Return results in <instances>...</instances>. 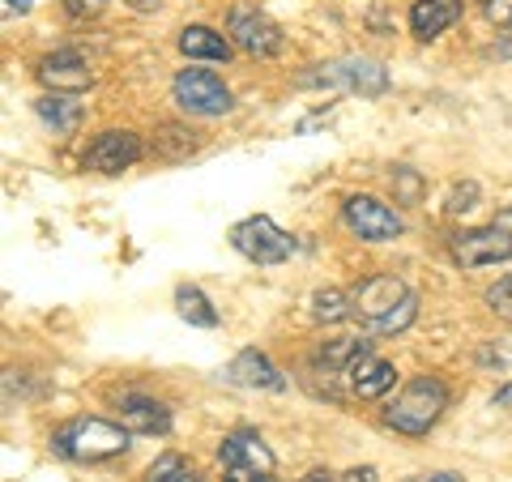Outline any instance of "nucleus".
<instances>
[{
    "label": "nucleus",
    "instance_id": "nucleus-1",
    "mask_svg": "<svg viewBox=\"0 0 512 482\" xmlns=\"http://www.w3.org/2000/svg\"><path fill=\"white\" fill-rule=\"evenodd\" d=\"M444 410H448V384L440 376H414L384 406V423L393 431H402V436H427L440 423Z\"/></svg>",
    "mask_w": 512,
    "mask_h": 482
},
{
    "label": "nucleus",
    "instance_id": "nucleus-2",
    "mask_svg": "<svg viewBox=\"0 0 512 482\" xmlns=\"http://www.w3.org/2000/svg\"><path fill=\"white\" fill-rule=\"evenodd\" d=\"M133 431L124 423H107V419H69L64 427L52 431V453L64 461H107V457H120Z\"/></svg>",
    "mask_w": 512,
    "mask_h": 482
},
{
    "label": "nucleus",
    "instance_id": "nucleus-3",
    "mask_svg": "<svg viewBox=\"0 0 512 482\" xmlns=\"http://www.w3.org/2000/svg\"><path fill=\"white\" fill-rule=\"evenodd\" d=\"M299 86H329V90H350V94H367V99H380L389 90V73L380 69L376 60H333V64H312V73L299 77Z\"/></svg>",
    "mask_w": 512,
    "mask_h": 482
},
{
    "label": "nucleus",
    "instance_id": "nucleus-4",
    "mask_svg": "<svg viewBox=\"0 0 512 482\" xmlns=\"http://www.w3.org/2000/svg\"><path fill=\"white\" fill-rule=\"evenodd\" d=\"M231 248L239 256H248V261H256V265H282L286 256L295 252V239L286 235L274 218L252 214V218L231 227Z\"/></svg>",
    "mask_w": 512,
    "mask_h": 482
},
{
    "label": "nucleus",
    "instance_id": "nucleus-5",
    "mask_svg": "<svg viewBox=\"0 0 512 482\" xmlns=\"http://www.w3.org/2000/svg\"><path fill=\"white\" fill-rule=\"evenodd\" d=\"M171 94L188 116H227V111L235 107L227 82L210 69H180L175 82H171Z\"/></svg>",
    "mask_w": 512,
    "mask_h": 482
},
{
    "label": "nucleus",
    "instance_id": "nucleus-6",
    "mask_svg": "<svg viewBox=\"0 0 512 482\" xmlns=\"http://www.w3.org/2000/svg\"><path fill=\"white\" fill-rule=\"evenodd\" d=\"M227 35H231V43L239 47V52L256 56V60H269V56L282 52V30H278V22H269L261 9L235 5L231 18H227Z\"/></svg>",
    "mask_w": 512,
    "mask_h": 482
},
{
    "label": "nucleus",
    "instance_id": "nucleus-7",
    "mask_svg": "<svg viewBox=\"0 0 512 482\" xmlns=\"http://www.w3.org/2000/svg\"><path fill=\"white\" fill-rule=\"evenodd\" d=\"M342 222L367 244H389V239L402 235V214L393 205H384L376 197H346L342 205Z\"/></svg>",
    "mask_w": 512,
    "mask_h": 482
},
{
    "label": "nucleus",
    "instance_id": "nucleus-8",
    "mask_svg": "<svg viewBox=\"0 0 512 482\" xmlns=\"http://www.w3.org/2000/svg\"><path fill=\"white\" fill-rule=\"evenodd\" d=\"M414 291L402 282V278H393V273H376V278H367L355 295H350V303H355V316L367 325V333H372L384 316H393L402 303L410 299Z\"/></svg>",
    "mask_w": 512,
    "mask_h": 482
},
{
    "label": "nucleus",
    "instance_id": "nucleus-9",
    "mask_svg": "<svg viewBox=\"0 0 512 482\" xmlns=\"http://www.w3.org/2000/svg\"><path fill=\"white\" fill-rule=\"evenodd\" d=\"M146 154L141 150V137L128 133V128H107L90 141V150L82 154V171H94V175H120Z\"/></svg>",
    "mask_w": 512,
    "mask_h": 482
},
{
    "label": "nucleus",
    "instance_id": "nucleus-10",
    "mask_svg": "<svg viewBox=\"0 0 512 482\" xmlns=\"http://www.w3.org/2000/svg\"><path fill=\"white\" fill-rule=\"evenodd\" d=\"M453 261L461 269H483V265L512 261V231H504V227H474V231L453 235Z\"/></svg>",
    "mask_w": 512,
    "mask_h": 482
},
{
    "label": "nucleus",
    "instance_id": "nucleus-11",
    "mask_svg": "<svg viewBox=\"0 0 512 482\" xmlns=\"http://www.w3.org/2000/svg\"><path fill=\"white\" fill-rule=\"evenodd\" d=\"M35 73H39V82L52 94H82V90L94 86V73H90L86 56L73 52V47H60V52L43 56Z\"/></svg>",
    "mask_w": 512,
    "mask_h": 482
},
{
    "label": "nucleus",
    "instance_id": "nucleus-12",
    "mask_svg": "<svg viewBox=\"0 0 512 482\" xmlns=\"http://www.w3.org/2000/svg\"><path fill=\"white\" fill-rule=\"evenodd\" d=\"M116 410H120V423L128 431H141V436H163V431L171 427V410L163 406V401L146 397V393H120Z\"/></svg>",
    "mask_w": 512,
    "mask_h": 482
},
{
    "label": "nucleus",
    "instance_id": "nucleus-13",
    "mask_svg": "<svg viewBox=\"0 0 512 482\" xmlns=\"http://www.w3.org/2000/svg\"><path fill=\"white\" fill-rule=\"evenodd\" d=\"M342 380H346V389L355 393V397L372 401V397H384V393L393 389L397 372H393V363H384V359H376L372 350H367V355H359L355 363H350V372Z\"/></svg>",
    "mask_w": 512,
    "mask_h": 482
},
{
    "label": "nucleus",
    "instance_id": "nucleus-14",
    "mask_svg": "<svg viewBox=\"0 0 512 482\" xmlns=\"http://www.w3.org/2000/svg\"><path fill=\"white\" fill-rule=\"evenodd\" d=\"M461 13H466V5L461 0H414V9H410V30H414V39H440L448 26H457L461 22Z\"/></svg>",
    "mask_w": 512,
    "mask_h": 482
},
{
    "label": "nucleus",
    "instance_id": "nucleus-15",
    "mask_svg": "<svg viewBox=\"0 0 512 482\" xmlns=\"http://www.w3.org/2000/svg\"><path fill=\"white\" fill-rule=\"evenodd\" d=\"M227 376L235 384H244V389H269V393L286 389V376L261 355V350H239V355L231 359V367H227Z\"/></svg>",
    "mask_w": 512,
    "mask_h": 482
},
{
    "label": "nucleus",
    "instance_id": "nucleus-16",
    "mask_svg": "<svg viewBox=\"0 0 512 482\" xmlns=\"http://www.w3.org/2000/svg\"><path fill=\"white\" fill-rule=\"evenodd\" d=\"M218 461L222 465H248V470H274V453L256 431H231L218 444Z\"/></svg>",
    "mask_w": 512,
    "mask_h": 482
},
{
    "label": "nucleus",
    "instance_id": "nucleus-17",
    "mask_svg": "<svg viewBox=\"0 0 512 482\" xmlns=\"http://www.w3.org/2000/svg\"><path fill=\"white\" fill-rule=\"evenodd\" d=\"M35 116L52 128L56 137H73L77 128H82L86 107L77 103V94H43V99L35 103Z\"/></svg>",
    "mask_w": 512,
    "mask_h": 482
},
{
    "label": "nucleus",
    "instance_id": "nucleus-18",
    "mask_svg": "<svg viewBox=\"0 0 512 482\" xmlns=\"http://www.w3.org/2000/svg\"><path fill=\"white\" fill-rule=\"evenodd\" d=\"M231 39L227 35H218V30H210V26H184L180 30V52L188 56V60H214V64H222V60H231Z\"/></svg>",
    "mask_w": 512,
    "mask_h": 482
},
{
    "label": "nucleus",
    "instance_id": "nucleus-19",
    "mask_svg": "<svg viewBox=\"0 0 512 482\" xmlns=\"http://www.w3.org/2000/svg\"><path fill=\"white\" fill-rule=\"evenodd\" d=\"M359 355H367V342L363 337H333V342H325L316 350V367L325 376H346L350 372V363H355Z\"/></svg>",
    "mask_w": 512,
    "mask_h": 482
},
{
    "label": "nucleus",
    "instance_id": "nucleus-20",
    "mask_svg": "<svg viewBox=\"0 0 512 482\" xmlns=\"http://www.w3.org/2000/svg\"><path fill=\"white\" fill-rule=\"evenodd\" d=\"M197 133L184 124H158V137H154V154L167 158V163H184L188 154H197Z\"/></svg>",
    "mask_w": 512,
    "mask_h": 482
},
{
    "label": "nucleus",
    "instance_id": "nucleus-21",
    "mask_svg": "<svg viewBox=\"0 0 512 482\" xmlns=\"http://www.w3.org/2000/svg\"><path fill=\"white\" fill-rule=\"evenodd\" d=\"M175 312H180L188 325H197V329H218V312H214V303L205 299L197 286H180L175 291Z\"/></svg>",
    "mask_w": 512,
    "mask_h": 482
},
{
    "label": "nucleus",
    "instance_id": "nucleus-22",
    "mask_svg": "<svg viewBox=\"0 0 512 482\" xmlns=\"http://www.w3.org/2000/svg\"><path fill=\"white\" fill-rule=\"evenodd\" d=\"M146 482H205V474L192 461H184L180 453H163L146 470Z\"/></svg>",
    "mask_w": 512,
    "mask_h": 482
},
{
    "label": "nucleus",
    "instance_id": "nucleus-23",
    "mask_svg": "<svg viewBox=\"0 0 512 482\" xmlns=\"http://www.w3.org/2000/svg\"><path fill=\"white\" fill-rule=\"evenodd\" d=\"M312 316L320 320V325H338V320H346V316H355V303H350V295H342V291H316V299H312Z\"/></svg>",
    "mask_w": 512,
    "mask_h": 482
},
{
    "label": "nucleus",
    "instance_id": "nucleus-24",
    "mask_svg": "<svg viewBox=\"0 0 512 482\" xmlns=\"http://www.w3.org/2000/svg\"><path fill=\"white\" fill-rule=\"evenodd\" d=\"M414 316H419V295H410V299H406L393 316H384L372 333H402V329H410V325H414Z\"/></svg>",
    "mask_w": 512,
    "mask_h": 482
},
{
    "label": "nucleus",
    "instance_id": "nucleus-25",
    "mask_svg": "<svg viewBox=\"0 0 512 482\" xmlns=\"http://www.w3.org/2000/svg\"><path fill=\"white\" fill-rule=\"evenodd\" d=\"M487 308L495 312V316H504V320H512V273L508 278H500L487 291Z\"/></svg>",
    "mask_w": 512,
    "mask_h": 482
},
{
    "label": "nucleus",
    "instance_id": "nucleus-26",
    "mask_svg": "<svg viewBox=\"0 0 512 482\" xmlns=\"http://www.w3.org/2000/svg\"><path fill=\"white\" fill-rule=\"evenodd\" d=\"M483 13H487L491 26L512 30V0H483Z\"/></svg>",
    "mask_w": 512,
    "mask_h": 482
},
{
    "label": "nucleus",
    "instance_id": "nucleus-27",
    "mask_svg": "<svg viewBox=\"0 0 512 482\" xmlns=\"http://www.w3.org/2000/svg\"><path fill=\"white\" fill-rule=\"evenodd\" d=\"M222 482H278L274 470H248V465H227Z\"/></svg>",
    "mask_w": 512,
    "mask_h": 482
},
{
    "label": "nucleus",
    "instance_id": "nucleus-28",
    "mask_svg": "<svg viewBox=\"0 0 512 482\" xmlns=\"http://www.w3.org/2000/svg\"><path fill=\"white\" fill-rule=\"evenodd\" d=\"M107 9V0H64V13H69V18H99V13Z\"/></svg>",
    "mask_w": 512,
    "mask_h": 482
},
{
    "label": "nucleus",
    "instance_id": "nucleus-29",
    "mask_svg": "<svg viewBox=\"0 0 512 482\" xmlns=\"http://www.w3.org/2000/svg\"><path fill=\"white\" fill-rule=\"evenodd\" d=\"M474 201H478V184H461L457 192H453V201H448V210H453V214H470L474 210Z\"/></svg>",
    "mask_w": 512,
    "mask_h": 482
},
{
    "label": "nucleus",
    "instance_id": "nucleus-30",
    "mask_svg": "<svg viewBox=\"0 0 512 482\" xmlns=\"http://www.w3.org/2000/svg\"><path fill=\"white\" fill-rule=\"evenodd\" d=\"M338 482H376V470L372 465H363V470H346Z\"/></svg>",
    "mask_w": 512,
    "mask_h": 482
},
{
    "label": "nucleus",
    "instance_id": "nucleus-31",
    "mask_svg": "<svg viewBox=\"0 0 512 482\" xmlns=\"http://www.w3.org/2000/svg\"><path fill=\"white\" fill-rule=\"evenodd\" d=\"M491 401H495V406H512V384H504V389H500V393H495Z\"/></svg>",
    "mask_w": 512,
    "mask_h": 482
},
{
    "label": "nucleus",
    "instance_id": "nucleus-32",
    "mask_svg": "<svg viewBox=\"0 0 512 482\" xmlns=\"http://www.w3.org/2000/svg\"><path fill=\"white\" fill-rule=\"evenodd\" d=\"M410 482H461L457 474H427V478H410Z\"/></svg>",
    "mask_w": 512,
    "mask_h": 482
},
{
    "label": "nucleus",
    "instance_id": "nucleus-33",
    "mask_svg": "<svg viewBox=\"0 0 512 482\" xmlns=\"http://www.w3.org/2000/svg\"><path fill=\"white\" fill-rule=\"evenodd\" d=\"M303 482H338V478H333L329 470H312V474H308V478H303Z\"/></svg>",
    "mask_w": 512,
    "mask_h": 482
},
{
    "label": "nucleus",
    "instance_id": "nucleus-34",
    "mask_svg": "<svg viewBox=\"0 0 512 482\" xmlns=\"http://www.w3.org/2000/svg\"><path fill=\"white\" fill-rule=\"evenodd\" d=\"M5 9H9V13H26L30 0H5Z\"/></svg>",
    "mask_w": 512,
    "mask_h": 482
}]
</instances>
